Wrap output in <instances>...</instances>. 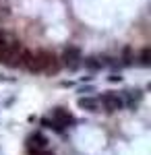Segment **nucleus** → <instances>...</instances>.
Here are the masks:
<instances>
[{
	"mask_svg": "<svg viewBox=\"0 0 151 155\" xmlns=\"http://www.w3.org/2000/svg\"><path fill=\"white\" fill-rule=\"evenodd\" d=\"M108 81H110V83H120V81H122V77H120V74H110V77H108Z\"/></svg>",
	"mask_w": 151,
	"mask_h": 155,
	"instance_id": "nucleus-13",
	"label": "nucleus"
},
{
	"mask_svg": "<svg viewBox=\"0 0 151 155\" xmlns=\"http://www.w3.org/2000/svg\"><path fill=\"white\" fill-rule=\"evenodd\" d=\"M23 50L25 48H23V44H21L19 39H15V37H11L6 33V37H4L2 44H0V64L11 66V68H17Z\"/></svg>",
	"mask_w": 151,
	"mask_h": 155,
	"instance_id": "nucleus-1",
	"label": "nucleus"
},
{
	"mask_svg": "<svg viewBox=\"0 0 151 155\" xmlns=\"http://www.w3.org/2000/svg\"><path fill=\"white\" fill-rule=\"evenodd\" d=\"M124 97H126V104L128 107H135L141 101V91H124Z\"/></svg>",
	"mask_w": 151,
	"mask_h": 155,
	"instance_id": "nucleus-10",
	"label": "nucleus"
},
{
	"mask_svg": "<svg viewBox=\"0 0 151 155\" xmlns=\"http://www.w3.org/2000/svg\"><path fill=\"white\" fill-rule=\"evenodd\" d=\"M52 120H54V124H58L62 130H64L66 126H70V124H75L72 114L66 112L64 107H54V110H52Z\"/></svg>",
	"mask_w": 151,
	"mask_h": 155,
	"instance_id": "nucleus-6",
	"label": "nucleus"
},
{
	"mask_svg": "<svg viewBox=\"0 0 151 155\" xmlns=\"http://www.w3.org/2000/svg\"><path fill=\"white\" fill-rule=\"evenodd\" d=\"M81 64H85V68H89V71H99V68H104L108 62H106V58H97V56H91V58H85Z\"/></svg>",
	"mask_w": 151,
	"mask_h": 155,
	"instance_id": "nucleus-9",
	"label": "nucleus"
},
{
	"mask_svg": "<svg viewBox=\"0 0 151 155\" xmlns=\"http://www.w3.org/2000/svg\"><path fill=\"white\" fill-rule=\"evenodd\" d=\"M79 107L81 110H87V112H99V99L97 97H87V95H83V97H79Z\"/></svg>",
	"mask_w": 151,
	"mask_h": 155,
	"instance_id": "nucleus-8",
	"label": "nucleus"
},
{
	"mask_svg": "<svg viewBox=\"0 0 151 155\" xmlns=\"http://www.w3.org/2000/svg\"><path fill=\"white\" fill-rule=\"evenodd\" d=\"M97 99H99V106L104 107L106 112H116V110L124 107V97H120L118 93H104Z\"/></svg>",
	"mask_w": 151,
	"mask_h": 155,
	"instance_id": "nucleus-4",
	"label": "nucleus"
},
{
	"mask_svg": "<svg viewBox=\"0 0 151 155\" xmlns=\"http://www.w3.org/2000/svg\"><path fill=\"white\" fill-rule=\"evenodd\" d=\"M31 155H54L50 149H39V151H31Z\"/></svg>",
	"mask_w": 151,
	"mask_h": 155,
	"instance_id": "nucleus-12",
	"label": "nucleus"
},
{
	"mask_svg": "<svg viewBox=\"0 0 151 155\" xmlns=\"http://www.w3.org/2000/svg\"><path fill=\"white\" fill-rule=\"evenodd\" d=\"M149 62H151V50L145 48L141 52V64H143V66H149Z\"/></svg>",
	"mask_w": 151,
	"mask_h": 155,
	"instance_id": "nucleus-11",
	"label": "nucleus"
},
{
	"mask_svg": "<svg viewBox=\"0 0 151 155\" xmlns=\"http://www.w3.org/2000/svg\"><path fill=\"white\" fill-rule=\"evenodd\" d=\"M27 147L29 151H39V149H48V139L42 132H33L29 139H27Z\"/></svg>",
	"mask_w": 151,
	"mask_h": 155,
	"instance_id": "nucleus-7",
	"label": "nucleus"
},
{
	"mask_svg": "<svg viewBox=\"0 0 151 155\" xmlns=\"http://www.w3.org/2000/svg\"><path fill=\"white\" fill-rule=\"evenodd\" d=\"M19 66L25 68L29 72H39V58H37V52H31V50H23L21 54V60H19Z\"/></svg>",
	"mask_w": 151,
	"mask_h": 155,
	"instance_id": "nucleus-5",
	"label": "nucleus"
},
{
	"mask_svg": "<svg viewBox=\"0 0 151 155\" xmlns=\"http://www.w3.org/2000/svg\"><path fill=\"white\" fill-rule=\"evenodd\" d=\"M37 58H39V72H58L60 71V62L52 52L42 50V52H37Z\"/></svg>",
	"mask_w": 151,
	"mask_h": 155,
	"instance_id": "nucleus-2",
	"label": "nucleus"
},
{
	"mask_svg": "<svg viewBox=\"0 0 151 155\" xmlns=\"http://www.w3.org/2000/svg\"><path fill=\"white\" fill-rule=\"evenodd\" d=\"M83 62V54H81V48H77V46H69V48L64 50V54H62V64L64 66H69L70 71H75V68H79Z\"/></svg>",
	"mask_w": 151,
	"mask_h": 155,
	"instance_id": "nucleus-3",
	"label": "nucleus"
}]
</instances>
